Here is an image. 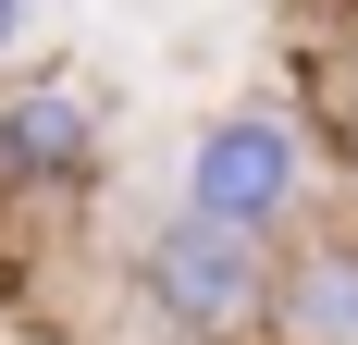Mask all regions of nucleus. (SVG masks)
Wrapping results in <instances>:
<instances>
[{"mask_svg":"<svg viewBox=\"0 0 358 345\" xmlns=\"http://www.w3.org/2000/svg\"><path fill=\"white\" fill-rule=\"evenodd\" d=\"M124 309H136L148 345H272V284H285V247L259 235H222L198 210H148L124 235Z\"/></svg>","mask_w":358,"mask_h":345,"instance_id":"f257e3e1","label":"nucleus"},{"mask_svg":"<svg viewBox=\"0 0 358 345\" xmlns=\"http://www.w3.org/2000/svg\"><path fill=\"white\" fill-rule=\"evenodd\" d=\"M173 210L222 222V235H259V247H296L322 235V136L296 124V99H222L198 136L173 148Z\"/></svg>","mask_w":358,"mask_h":345,"instance_id":"f03ea898","label":"nucleus"},{"mask_svg":"<svg viewBox=\"0 0 358 345\" xmlns=\"http://www.w3.org/2000/svg\"><path fill=\"white\" fill-rule=\"evenodd\" d=\"M111 185V99L62 62L0 74V210H62L87 222Z\"/></svg>","mask_w":358,"mask_h":345,"instance_id":"7ed1b4c3","label":"nucleus"},{"mask_svg":"<svg viewBox=\"0 0 358 345\" xmlns=\"http://www.w3.org/2000/svg\"><path fill=\"white\" fill-rule=\"evenodd\" d=\"M272 345H358V210H334L322 235L285 247V284H272Z\"/></svg>","mask_w":358,"mask_h":345,"instance_id":"20e7f679","label":"nucleus"},{"mask_svg":"<svg viewBox=\"0 0 358 345\" xmlns=\"http://www.w3.org/2000/svg\"><path fill=\"white\" fill-rule=\"evenodd\" d=\"M0 74H25V0H0Z\"/></svg>","mask_w":358,"mask_h":345,"instance_id":"39448f33","label":"nucleus"}]
</instances>
